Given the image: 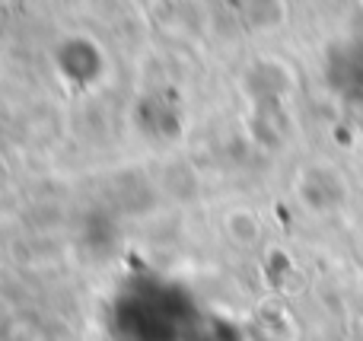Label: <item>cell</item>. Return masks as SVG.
Listing matches in <instances>:
<instances>
[{"label": "cell", "mask_w": 363, "mask_h": 341, "mask_svg": "<svg viewBox=\"0 0 363 341\" xmlns=\"http://www.w3.org/2000/svg\"><path fill=\"white\" fill-rule=\"evenodd\" d=\"M328 83L347 99H363V42H347L328 55Z\"/></svg>", "instance_id": "7a4b0ae2"}, {"label": "cell", "mask_w": 363, "mask_h": 341, "mask_svg": "<svg viewBox=\"0 0 363 341\" xmlns=\"http://www.w3.org/2000/svg\"><path fill=\"white\" fill-rule=\"evenodd\" d=\"M211 323L185 287L163 278L125 281L108 306L115 341H201Z\"/></svg>", "instance_id": "6da1fadb"}]
</instances>
